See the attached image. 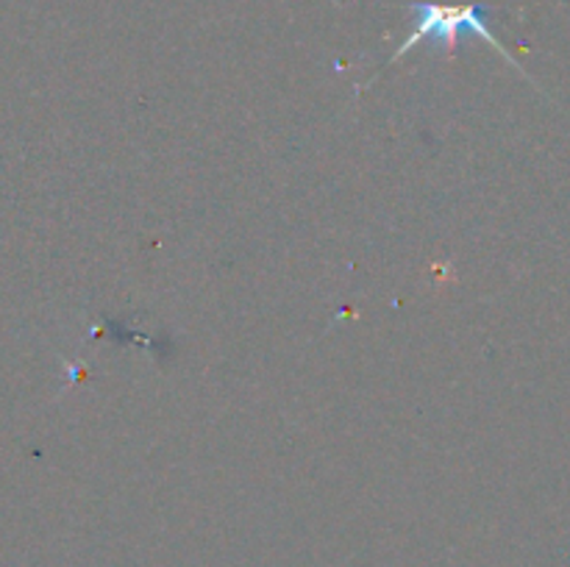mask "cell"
<instances>
[{"label": "cell", "instance_id": "cell-1", "mask_svg": "<svg viewBox=\"0 0 570 567\" xmlns=\"http://www.w3.org/2000/svg\"><path fill=\"white\" fill-rule=\"evenodd\" d=\"M410 9H412L410 37L404 39V44L395 50L393 59L390 61L401 59V56L410 53L415 44H423V42H438V44H445L449 50H454L462 33H473V37H479V39H484L488 44H493V48L499 50V53L504 56L510 64H515V61H512V56L507 53L504 44H501L499 39H495V33L490 31L488 17H484L482 6H476V3H471V6L412 3Z\"/></svg>", "mask_w": 570, "mask_h": 567}]
</instances>
